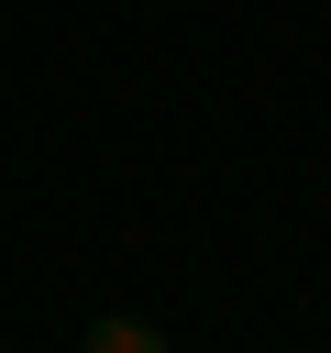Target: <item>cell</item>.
<instances>
[{"instance_id":"6da1fadb","label":"cell","mask_w":331,"mask_h":353,"mask_svg":"<svg viewBox=\"0 0 331 353\" xmlns=\"http://www.w3.org/2000/svg\"><path fill=\"white\" fill-rule=\"evenodd\" d=\"M88 353H166V342H154V331H132V320H99V331H88Z\"/></svg>"}]
</instances>
